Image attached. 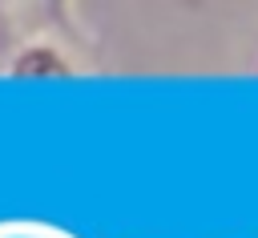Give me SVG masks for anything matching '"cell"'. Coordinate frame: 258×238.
Wrapping results in <instances>:
<instances>
[{
    "label": "cell",
    "mask_w": 258,
    "mask_h": 238,
    "mask_svg": "<svg viewBox=\"0 0 258 238\" xmlns=\"http://www.w3.org/2000/svg\"><path fill=\"white\" fill-rule=\"evenodd\" d=\"M28 12H32V24H24L20 32L4 20L0 73L4 77H77V73H85L93 48L81 40V28L69 24V8L56 4L52 20H36L40 4H32Z\"/></svg>",
    "instance_id": "cell-1"
},
{
    "label": "cell",
    "mask_w": 258,
    "mask_h": 238,
    "mask_svg": "<svg viewBox=\"0 0 258 238\" xmlns=\"http://www.w3.org/2000/svg\"><path fill=\"white\" fill-rule=\"evenodd\" d=\"M0 52H4V8H0Z\"/></svg>",
    "instance_id": "cell-2"
}]
</instances>
